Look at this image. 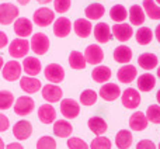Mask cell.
I'll list each match as a JSON object with an SVG mask.
<instances>
[{"label":"cell","instance_id":"obj_1","mask_svg":"<svg viewBox=\"0 0 160 149\" xmlns=\"http://www.w3.org/2000/svg\"><path fill=\"white\" fill-rule=\"evenodd\" d=\"M20 10L13 3H2L0 4V24L8 25L18 18Z\"/></svg>","mask_w":160,"mask_h":149},{"label":"cell","instance_id":"obj_2","mask_svg":"<svg viewBox=\"0 0 160 149\" xmlns=\"http://www.w3.org/2000/svg\"><path fill=\"white\" fill-rule=\"evenodd\" d=\"M30 49H32L35 55H45L49 49V38L44 33L34 34L30 42Z\"/></svg>","mask_w":160,"mask_h":149},{"label":"cell","instance_id":"obj_3","mask_svg":"<svg viewBox=\"0 0 160 149\" xmlns=\"http://www.w3.org/2000/svg\"><path fill=\"white\" fill-rule=\"evenodd\" d=\"M21 72H22L21 64H18L17 61H8L3 65L2 76L7 82H16L17 79L21 77Z\"/></svg>","mask_w":160,"mask_h":149},{"label":"cell","instance_id":"obj_4","mask_svg":"<svg viewBox=\"0 0 160 149\" xmlns=\"http://www.w3.org/2000/svg\"><path fill=\"white\" fill-rule=\"evenodd\" d=\"M28 51H30V42H28L25 38H16L14 41L10 42V45H8V54L16 59L25 58Z\"/></svg>","mask_w":160,"mask_h":149},{"label":"cell","instance_id":"obj_5","mask_svg":"<svg viewBox=\"0 0 160 149\" xmlns=\"http://www.w3.org/2000/svg\"><path fill=\"white\" fill-rule=\"evenodd\" d=\"M32 21L39 27H48L51 23L55 21V13L48 7H41L34 11Z\"/></svg>","mask_w":160,"mask_h":149},{"label":"cell","instance_id":"obj_6","mask_svg":"<svg viewBox=\"0 0 160 149\" xmlns=\"http://www.w3.org/2000/svg\"><path fill=\"white\" fill-rule=\"evenodd\" d=\"M34 107H35V103H34V100L31 99V97L21 96L14 103V113L20 117H24V116H27V114L32 113Z\"/></svg>","mask_w":160,"mask_h":149},{"label":"cell","instance_id":"obj_7","mask_svg":"<svg viewBox=\"0 0 160 149\" xmlns=\"http://www.w3.org/2000/svg\"><path fill=\"white\" fill-rule=\"evenodd\" d=\"M61 113L65 118L73 120L80 114V105L73 99H63L61 101Z\"/></svg>","mask_w":160,"mask_h":149},{"label":"cell","instance_id":"obj_8","mask_svg":"<svg viewBox=\"0 0 160 149\" xmlns=\"http://www.w3.org/2000/svg\"><path fill=\"white\" fill-rule=\"evenodd\" d=\"M44 74H45V77H47L48 82L53 83V85H56V83H61L62 80L65 79V70H63V68H62L61 65H58V64H49L47 68H45Z\"/></svg>","mask_w":160,"mask_h":149},{"label":"cell","instance_id":"obj_9","mask_svg":"<svg viewBox=\"0 0 160 149\" xmlns=\"http://www.w3.org/2000/svg\"><path fill=\"white\" fill-rule=\"evenodd\" d=\"M121 101L122 105L127 108H138V105L141 104V94L136 89L129 87L121 94Z\"/></svg>","mask_w":160,"mask_h":149},{"label":"cell","instance_id":"obj_10","mask_svg":"<svg viewBox=\"0 0 160 149\" xmlns=\"http://www.w3.org/2000/svg\"><path fill=\"white\" fill-rule=\"evenodd\" d=\"M42 97H44L49 104H52V103L61 101L62 97H63V91H62V89L59 87V86L53 85V83L52 85L48 83L47 86L42 87Z\"/></svg>","mask_w":160,"mask_h":149},{"label":"cell","instance_id":"obj_11","mask_svg":"<svg viewBox=\"0 0 160 149\" xmlns=\"http://www.w3.org/2000/svg\"><path fill=\"white\" fill-rule=\"evenodd\" d=\"M32 134V125L27 120H21V121L16 122L13 127V135L16 136L18 141H25L28 139Z\"/></svg>","mask_w":160,"mask_h":149},{"label":"cell","instance_id":"obj_12","mask_svg":"<svg viewBox=\"0 0 160 149\" xmlns=\"http://www.w3.org/2000/svg\"><path fill=\"white\" fill-rule=\"evenodd\" d=\"M84 58H86V62H87V64L96 66V65H98L102 62V59H104V52H102V49L98 47V45L91 44L86 48Z\"/></svg>","mask_w":160,"mask_h":149},{"label":"cell","instance_id":"obj_13","mask_svg":"<svg viewBox=\"0 0 160 149\" xmlns=\"http://www.w3.org/2000/svg\"><path fill=\"white\" fill-rule=\"evenodd\" d=\"M111 33L121 42L128 41V39H131V37L133 35L132 27H131L129 24H127V23H117V24L111 28Z\"/></svg>","mask_w":160,"mask_h":149},{"label":"cell","instance_id":"obj_14","mask_svg":"<svg viewBox=\"0 0 160 149\" xmlns=\"http://www.w3.org/2000/svg\"><path fill=\"white\" fill-rule=\"evenodd\" d=\"M93 33H94L96 41H98L100 44H107L112 38L111 27L107 23H98V24H96V27L93 28Z\"/></svg>","mask_w":160,"mask_h":149},{"label":"cell","instance_id":"obj_15","mask_svg":"<svg viewBox=\"0 0 160 149\" xmlns=\"http://www.w3.org/2000/svg\"><path fill=\"white\" fill-rule=\"evenodd\" d=\"M72 31V23L66 17H61L53 21V34L59 38H65L68 37Z\"/></svg>","mask_w":160,"mask_h":149},{"label":"cell","instance_id":"obj_16","mask_svg":"<svg viewBox=\"0 0 160 149\" xmlns=\"http://www.w3.org/2000/svg\"><path fill=\"white\" fill-rule=\"evenodd\" d=\"M98 94L105 101H114L121 96V89L115 83H104V86H101V89H100Z\"/></svg>","mask_w":160,"mask_h":149},{"label":"cell","instance_id":"obj_17","mask_svg":"<svg viewBox=\"0 0 160 149\" xmlns=\"http://www.w3.org/2000/svg\"><path fill=\"white\" fill-rule=\"evenodd\" d=\"M14 33L17 34V37L20 38H25V37L32 34V21H30L25 17L17 18L14 21Z\"/></svg>","mask_w":160,"mask_h":149},{"label":"cell","instance_id":"obj_18","mask_svg":"<svg viewBox=\"0 0 160 149\" xmlns=\"http://www.w3.org/2000/svg\"><path fill=\"white\" fill-rule=\"evenodd\" d=\"M21 66H22V70H24L28 76H37V74H39V72H41V69H42L41 62H39V59L35 58V56H25Z\"/></svg>","mask_w":160,"mask_h":149},{"label":"cell","instance_id":"obj_19","mask_svg":"<svg viewBox=\"0 0 160 149\" xmlns=\"http://www.w3.org/2000/svg\"><path fill=\"white\" fill-rule=\"evenodd\" d=\"M20 87L28 94L37 93L42 87L41 80H38L35 76H22L20 77Z\"/></svg>","mask_w":160,"mask_h":149},{"label":"cell","instance_id":"obj_20","mask_svg":"<svg viewBox=\"0 0 160 149\" xmlns=\"http://www.w3.org/2000/svg\"><path fill=\"white\" fill-rule=\"evenodd\" d=\"M148 122L149 121H148V118H146V114H143L142 111H135L129 118V127L132 131L141 132V131L146 130Z\"/></svg>","mask_w":160,"mask_h":149},{"label":"cell","instance_id":"obj_21","mask_svg":"<svg viewBox=\"0 0 160 149\" xmlns=\"http://www.w3.org/2000/svg\"><path fill=\"white\" fill-rule=\"evenodd\" d=\"M73 30H75V34L80 38H87L91 34V30H93V25H91L90 20L87 18H78L75 23H73Z\"/></svg>","mask_w":160,"mask_h":149},{"label":"cell","instance_id":"obj_22","mask_svg":"<svg viewBox=\"0 0 160 149\" xmlns=\"http://www.w3.org/2000/svg\"><path fill=\"white\" fill-rule=\"evenodd\" d=\"M38 118L42 124H51L56 120V111L52 105L48 104H42L38 108Z\"/></svg>","mask_w":160,"mask_h":149},{"label":"cell","instance_id":"obj_23","mask_svg":"<svg viewBox=\"0 0 160 149\" xmlns=\"http://www.w3.org/2000/svg\"><path fill=\"white\" fill-rule=\"evenodd\" d=\"M73 132V128L69 121L66 120H58L53 124V134L59 138H69Z\"/></svg>","mask_w":160,"mask_h":149},{"label":"cell","instance_id":"obj_24","mask_svg":"<svg viewBox=\"0 0 160 149\" xmlns=\"http://www.w3.org/2000/svg\"><path fill=\"white\" fill-rule=\"evenodd\" d=\"M136 74V68L133 66V65H124V66L121 68V69L118 70V73H117V77H118V80L121 83H131L135 80Z\"/></svg>","mask_w":160,"mask_h":149},{"label":"cell","instance_id":"obj_25","mask_svg":"<svg viewBox=\"0 0 160 149\" xmlns=\"http://www.w3.org/2000/svg\"><path fill=\"white\" fill-rule=\"evenodd\" d=\"M132 56H133L132 49L129 47H127V45H119L114 51V59L118 64H129Z\"/></svg>","mask_w":160,"mask_h":149},{"label":"cell","instance_id":"obj_26","mask_svg":"<svg viewBox=\"0 0 160 149\" xmlns=\"http://www.w3.org/2000/svg\"><path fill=\"white\" fill-rule=\"evenodd\" d=\"M132 132L128 130H121L115 135V145L118 149H128L132 145Z\"/></svg>","mask_w":160,"mask_h":149},{"label":"cell","instance_id":"obj_27","mask_svg":"<svg viewBox=\"0 0 160 149\" xmlns=\"http://www.w3.org/2000/svg\"><path fill=\"white\" fill-rule=\"evenodd\" d=\"M138 64L142 69L152 70L158 66V56H156L155 54H150V52L142 54V55H139V58H138Z\"/></svg>","mask_w":160,"mask_h":149},{"label":"cell","instance_id":"obj_28","mask_svg":"<svg viewBox=\"0 0 160 149\" xmlns=\"http://www.w3.org/2000/svg\"><path fill=\"white\" fill-rule=\"evenodd\" d=\"M146 20V14H145L143 8L139 4H133L129 8V21L132 25H142Z\"/></svg>","mask_w":160,"mask_h":149},{"label":"cell","instance_id":"obj_29","mask_svg":"<svg viewBox=\"0 0 160 149\" xmlns=\"http://www.w3.org/2000/svg\"><path fill=\"white\" fill-rule=\"evenodd\" d=\"M91 77H93V80L97 83H107L108 80L111 79V69L108 66L98 65V66H96L94 70L91 72Z\"/></svg>","mask_w":160,"mask_h":149},{"label":"cell","instance_id":"obj_30","mask_svg":"<svg viewBox=\"0 0 160 149\" xmlns=\"http://www.w3.org/2000/svg\"><path fill=\"white\" fill-rule=\"evenodd\" d=\"M156 86V77L152 73H143L138 77V89L141 91H150Z\"/></svg>","mask_w":160,"mask_h":149},{"label":"cell","instance_id":"obj_31","mask_svg":"<svg viewBox=\"0 0 160 149\" xmlns=\"http://www.w3.org/2000/svg\"><path fill=\"white\" fill-rule=\"evenodd\" d=\"M88 128L91 132H94L97 136H101L102 134L107 131V122L101 118V117H91L87 122Z\"/></svg>","mask_w":160,"mask_h":149},{"label":"cell","instance_id":"obj_32","mask_svg":"<svg viewBox=\"0 0 160 149\" xmlns=\"http://www.w3.org/2000/svg\"><path fill=\"white\" fill-rule=\"evenodd\" d=\"M143 11L149 18L160 20V6L155 0H143Z\"/></svg>","mask_w":160,"mask_h":149},{"label":"cell","instance_id":"obj_33","mask_svg":"<svg viewBox=\"0 0 160 149\" xmlns=\"http://www.w3.org/2000/svg\"><path fill=\"white\" fill-rule=\"evenodd\" d=\"M84 13H86V17H87L88 20H98L104 16L105 8H104V6L100 4V3H91L90 6L86 7Z\"/></svg>","mask_w":160,"mask_h":149},{"label":"cell","instance_id":"obj_34","mask_svg":"<svg viewBox=\"0 0 160 149\" xmlns=\"http://www.w3.org/2000/svg\"><path fill=\"white\" fill-rule=\"evenodd\" d=\"M69 65H70L72 69L82 70V69L86 68L87 62H86V58L82 52H79V51H73V52H70V55H69Z\"/></svg>","mask_w":160,"mask_h":149},{"label":"cell","instance_id":"obj_35","mask_svg":"<svg viewBox=\"0 0 160 149\" xmlns=\"http://www.w3.org/2000/svg\"><path fill=\"white\" fill-rule=\"evenodd\" d=\"M135 37H136V42L139 45H148L153 39V33L149 27H141L136 31Z\"/></svg>","mask_w":160,"mask_h":149},{"label":"cell","instance_id":"obj_36","mask_svg":"<svg viewBox=\"0 0 160 149\" xmlns=\"http://www.w3.org/2000/svg\"><path fill=\"white\" fill-rule=\"evenodd\" d=\"M110 17L115 23H124V20H127L128 17V11L122 4H115L114 7H111Z\"/></svg>","mask_w":160,"mask_h":149},{"label":"cell","instance_id":"obj_37","mask_svg":"<svg viewBox=\"0 0 160 149\" xmlns=\"http://www.w3.org/2000/svg\"><path fill=\"white\" fill-rule=\"evenodd\" d=\"M14 104V96L8 90H0V110H7Z\"/></svg>","mask_w":160,"mask_h":149},{"label":"cell","instance_id":"obj_38","mask_svg":"<svg viewBox=\"0 0 160 149\" xmlns=\"http://www.w3.org/2000/svg\"><path fill=\"white\" fill-rule=\"evenodd\" d=\"M97 99H98L97 93L94 90H91V89H86V90L82 91V94H80V103H82L83 105H93L94 103L97 101Z\"/></svg>","mask_w":160,"mask_h":149},{"label":"cell","instance_id":"obj_39","mask_svg":"<svg viewBox=\"0 0 160 149\" xmlns=\"http://www.w3.org/2000/svg\"><path fill=\"white\" fill-rule=\"evenodd\" d=\"M146 118H148V121L153 122V124H160V105L159 104H152L148 107Z\"/></svg>","mask_w":160,"mask_h":149},{"label":"cell","instance_id":"obj_40","mask_svg":"<svg viewBox=\"0 0 160 149\" xmlns=\"http://www.w3.org/2000/svg\"><path fill=\"white\" fill-rule=\"evenodd\" d=\"M90 149H111V141L105 136H97L91 141Z\"/></svg>","mask_w":160,"mask_h":149},{"label":"cell","instance_id":"obj_41","mask_svg":"<svg viewBox=\"0 0 160 149\" xmlns=\"http://www.w3.org/2000/svg\"><path fill=\"white\" fill-rule=\"evenodd\" d=\"M37 149H56V141L52 136H41L37 141Z\"/></svg>","mask_w":160,"mask_h":149},{"label":"cell","instance_id":"obj_42","mask_svg":"<svg viewBox=\"0 0 160 149\" xmlns=\"http://www.w3.org/2000/svg\"><path fill=\"white\" fill-rule=\"evenodd\" d=\"M68 148L69 149H90V146L82 138H78V136H73V138L68 139Z\"/></svg>","mask_w":160,"mask_h":149},{"label":"cell","instance_id":"obj_43","mask_svg":"<svg viewBox=\"0 0 160 149\" xmlns=\"http://www.w3.org/2000/svg\"><path fill=\"white\" fill-rule=\"evenodd\" d=\"M70 0H53V7H55V11L63 14L66 13L70 8Z\"/></svg>","mask_w":160,"mask_h":149},{"label":"cell","instance_id":"obj_44","mask_svg":"<svg viewBox=\"0 0 160 149\" xmlns=\"http://www.w3.org/2000/svg\"><path fill=\"white\" fill-rule=\"evenodd\" d=\"M136 149H156V145L150 139H142L136 144Z\"/></svg>","mask_w":160,"mask_h":149},{"label":"cell","instance_id":"obj_45","mask_svg":"<svg viewBox=\"0 0 160 149\" xmlns=\"http://www.w3.org/2000/svg\"><path fill=\"white\" fill-rule=\"evenodd\" d=\"M8 127H10V120H8L4 114H0V132L7 131Z\"/></svg>","mask_w":160,"mask_h":149},{"label":"cell","instance_id":"obj_46","mask_svg":"<svg viewBox=\"0 0 160 149\" xmlns=\"http://www.w3.org/2000/svg\"><path fill=\"white\" fill-rule=\"evenodd\" d=\"M7 44H8L7 34L3 33V31H0V49H2V48H4Z\"/></svg>","mask_w":160,"mask_h":149},{"label":"cell","instance_id":"obj_47","mask_svg":"<svg viewBox=\"0 0 160 149\" xmlns=\"http://www.w3.org/2000/svg\"><path fill=\"white\" fill-rule=\"evenodd\" d=\"M6 149H24V148H22V145L18 144V142H13V144H8L7 146H6Z\"/></svg>","mask_w":160,"mask_h":149},{"label":"cell","instance_id":"obj_48","mask_svg":"<svg viewBox=\"0 0 160 149\" xmlns=\"http://www.w3.org/2000/svg\"><path fill=\"white\" fill-rule=\"evenodd\" d=\"M155 37H156V39H158V42L160 44V24L156 27V31H155Z\"/></svg>","mask_w":160,"mask_h":149},{"label":"cell","instance_id":"obj_49","mask_svg":"<svg viewBox=\"0 0 160 149\" xmlns=\"http://www.w3.org/2000/svg\"><path fill=\"white\" fill-rule=\"evenodd\" d=\"M17 2H18L21 6H25V4H28V3H30V0H17Z\"/></svg>","mask_w":160,"mask_h":149},{"label":"cell","instance_id":"obj_50","mask_svg":"<svg viewBox=\"0 0 160 149\" xmlns=\"http://www.w3.org/2000/svg\"><path fill=\"white\" fill-rule=\"evenodd\" d=\"M38 3H41V4H47V3H49L51 0H37Z\"/></svg>","mask_w":160,"mask_h":149},{"label":"cell","instance_id":"obj_51","mask_svg":"<svg viewBox=\"0 0 160 149\" xmlns=\"http://www.w3.org/2000/svg\"><path fill=\"white\" fill-rule=\"evenodd\" d=\"M0 149H6L4 142H3V139H2V138H0Z\"/></svg>","mask_w":160,"mask_h":149},{"label":"cell","instance_id":"obj_52","mask_svg":"<svg viewBox=\"0 0 160 149\" xmlns=\"http://www.w3.org/2000/svg\"><path fill=\"white\" fill-rule=\"evenodd\" d=\"M3 65H4V62H3V58L0 56V70L3 69Z\"/></svg>","mask_w":160,"mask_h":149},{"label":"cell","instance_id":"obj_53","mask_svg":"<svg viewBox=\"0 0 160 149\" xmlns=\"http://www.w3.org/2000/svg\"><path fill=\"white\" fill-rule=\"evenodd\" d=\"M156 99H158V103H159V105H160V90L158 91V94H156Z\"/></svg>","mask_w":160,"mask_h":149},{"label":"cell","instance_id":"obj_54","mask_svg":"<svg viewBox=\"0 0 160 149\" xmlns=\"http://www.w3.org/2000/svg\"><path fill=\"white\" fill-rule=\"evenodd\" d=\"M158 76H159V79H160V66L158 68Z\"/></svg>","mask_w":160,"mask_h":149},{"label":"cell","instance_id":"obj_55","mask_svg":"<svg viewBox=\"0 0 160 149\" xmlns=\"http://www.w3.org/2000/svg\"><path fill=\"white\" fill-rule=\"evenodd\" d=\"M155 2H156V3H158V4H159V6H160V0H155Z\"/></svg>","mask_w":160,"mask_h":149},{"label":"cell","instance_id":"obj_56","mask_svg":"<svg viewBox=\"0 0 160 149\" xmlns=\"http://www.w3.org/2000/svg\"><path fill=\"white\" fill-rule=\"evenodd\" d=\"M159 149H160V144H159Z\"/></svg>","mask_w":160,"mask_h":149}]
</instances>
